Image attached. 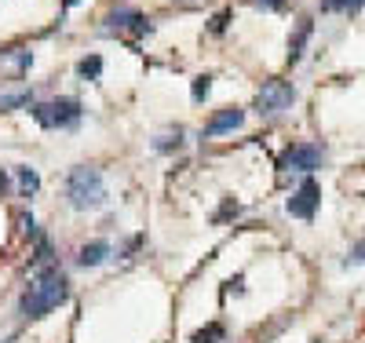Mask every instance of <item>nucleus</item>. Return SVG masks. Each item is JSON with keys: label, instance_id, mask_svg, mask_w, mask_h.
Instances as JSON below:
<instances>
[{"label": "nucleus", "instance_id": "obj_12", "mask_svg": "<svg viewBox=\"0 0 365 343\" xmlns=\"http://www.w3.org/2000/svg\"><path fill=\"white\" fill-rule=\"evenodd\" d=\"M15 175H19V190H22L26 198H34V194L41 190V175H37L34 168H29V165H19V168H15Z\"/></svg>", "mask_w": 365, "mask_h": 343}, {"label": "nucleus", "instance_id": "obj_7", "mask_svg": "<svg viewBox=\"0 0 365 343\" xmlns=\"http://www.w3.org/2000/svg\"><path fill=\"white\" fill-rule=\"evenodd\" d=\"M103 22H106V29H128V26H132L135 37H143V34H150V29H154V26H150V19H143V15H139L135 8H128V4L113 8Z\"/></svg>", "mask_w": 365, "mask_h": 343}, {"label": "nucleus", "instance_id": "obj_17", "mask_svg": "<svg viewBox=\"0 0 365 343\" xmlns=\"http://www.w3.org/2000/svg\"><path fill=\"white\" fill-rule=\"evenodd\" d=\"M19 106H34V91H11V96H0V110H19Z\"/></svg>", "mask_w": 365, "mask_h": 343}, {"label": "nucleus", "instance_id": "obj_27", "mask_svg": "<svg viewBox=\"0 0 365 343\" xmlns=\"http://www.w3.org/2000/svg\"><path fill=\"white\" fill-rule=\"evenodd\" d=\"M314 343H318V339H314Z\"/></svg>", "mask_w": 365, "mask_h": 343}, {"label": "nucleus", "instance_id": "obj_1", "mask_svg": "<svg viewBox=\"0 0 365 343\" xmlns=\"http://www.w3.org/2000/svg\"><path fill=\"white\" fill-rule=\"evenodd\" d=\"M70 296V277L63 274V267H41L37 277L29 282V289L19 296V318L22 322H37L44 314H51V310L58 303H66Z\"/></svg>", "mask_w": 365, "mask_h": 343}, {"label": "nucleus", "instance_id": "obj_10", "mask_svg": "<svg viewBox=\"0 0 365 343\" xmlns=\"http://www.w3.org/2000/svg\"><path fill=\"white\" fill-rule=\"evenodd\" d=\"M311 34H314V22L311 19H299L296 22V34L289 37V62H299L303 58V48H307Z\"/></svg>", "mask_w": 365, "mask_h": 343}, {"label": "nucleus", "instance_id": "obj_22", "mask_svg": "<svg viewBox=\"0 0 365 343\" xmlns=\"http://www.w3.org/2000/svg\"><path fill=\"white\" fill-rule=\"evenodd\" d=\"M256 8H267V11H282L285 0H256Z\"/></svg>", "mask_w": 365, "mask_h": 343}, {"label": "nucleus", "instance_id": "obj_23", "mask_svg": "<svg viewBox=\"0 0 365 343\" xmlns=\"http://www.w3.org/2000/svg\"><path fill=\"white\" fill-rule=\"evenodd\" d=\"M227 292H245V277H230V282H227Z\"/></svg>", "mask_w": 365, "mask_h": 343}, {"label": "nucleus", "instance_id": "obj_21", "mask_svg": "<svg viewBox=\"0 0 365 343\" xmlns=\"http://www.w3.org/2000/svg\"><path fill=\"white\" fill-rule=\"evenodd\" d=\"M227 19H230V11H220L216 19H212V26H208V29H212V34H223V29H227Z\"/></svg>", "mask_w": 365, "mask_h": 343}, {"label": "nucleus", "instance_id": "obj_26", "mask_svg": "<svg viewBox=\"0 0 365 343\" xmlns=\"http://www.w3.org/2000/svg\"><path fill=\"white\" fill-rule=\"evenodd\" d=\"M73 4H81V0H63V8H73Z\"/></svg>", "mask_w": 365, "mask_h": 343}, {"label": "nucleus", "instance_id": "obj_8", "mask_svg": "<svg viewBox=\"0 0 365 343\" xmlns=\"http://www.w3.org/2000/svg\"><path fill=\"white\" fill-rule=\"evenodd\" d=\"M241 121H245V110L227 106V110H220V113H212V117H208L205 135H223V132H234V128H241Z\"/></svg>", "mask_w": 365, "mask_h": 343}, {"label": "nucleus", "instance_id": "obj_2", "mask_svg": "<svg viewBox=\"0 0 365 343\" xmlns=\"http://www.w3.org/2000/svg\"><path fill=\"white\" fill-rule=\"evenodd\" d=\"M106 198H110L106 194V179H103L99 168H91V165L70 168V175H66V201H70V208L96 212V208L106 205Z\"/></svg>", "mask_w": 365, "mask_h": 343}, {"label": "nucleus", "instance_id": "obj_24", "mask_svg": "<svg viewBox=\"0 0 365 343\" xmlns=\"http://www.w3.org/2000/svg\"><path fill=\"white\" fill-rule=\"evenodd\" d=\"M237 212H241V208H237L234 201H227V205H223V212L216 215V220H230V215H237Z\"/></svg>", "mask_w": 365, "mask_h": 343}, {"label": "nucleus", "instance_id": "obj_15", "mask_svg": "<svg viewBox=\"0 0 365 343\" xmlns=\"http://www.w3.org/2000/svg\"><path fill=\"white\" fill-rule=\"evenodd\" d=\"M77 73H81L84 81H99V73H103V58H99V55L81 58V62H77Z\"/></svg>", "mask_w": 365, "mask_h": 343}, {"label": "nucleus", "instance_id": "obj_6", "mask_svg": "<svg viewBox=\"0 0 365 343\" xmlns=\"http://www.w3.org/2000/svg\"><path fill=\"white\" fill-rule=\"evenodd\" d=\"M322 205V186L314 183V175H303V183L292 190V198L285 201V212L296 215V220H314Z\"/></svg>", "mask_w": 365, "mask_h": 343}, {"label": "nucleus", "instance_id": "obj_3", "mask_svg": "<svg viewBox=\"0 0 365 343\" xmlns=\"http://www.w3.org/2000/svg\"><path fill=\"white\" fill-rule=\"evenodd\" d=\"M29 113H34V121L41 128H77L81 117H84V106L73 96H58V99H48V103H34Z\"/></svg>", "mask_w": 365, "mask_h": 343}, {"label": "nucleus", "instance_id": "obj_4", "mask_svg": "<svg viewBox=\"0 0 365 343\" xmlns=\"http://www.w3.org/2000/svg\"><path fill=\"white\" fill-rule=\"evenodd\" d=\"M325 146L322 143H292L282 150V158H278V168L282 172H299V175H311L318 168H325Z\"/></svg>", "mask_w": 365, "mask_h": 343}, {"label": "nucleus", "instance_id": "obj_19", "mask_svg": "<svg viewBox=\"0 0 365 343\" xmlns=\"http://www.w3.org/2000/svg\"><path fill=\"white\" fill-rule=\"evenodd\" d=\"M208 91H212V73H201V77H194V88H190L194 103H205V99H208Z\"/></svg>", "mask_w": 365, "mask_h": 343}, {"label": "nucleus", "instance_id": "obj_5", "mask_svg": "<svg viewBox=\"0 0 365 343\" xmlns=\"http://www.w3.org/2000/svg\"><path fill=\"white\" fill-rule=\"evenodd\" d=\"M296 103V88L289 81H267L259 91H256V110L263 117H274V113H282Z\"/></svg>", "mask_w": 365, "mask_h": 343}, {"label": "nucleus", "instance_id": "obj_13", "mask_svg": "<svg viewBox=\"0 0 365 343\" xmlns=\"http://www.w3.org/2000/svg\"><path fill=\"white\" fill-rule=\"evenodd\" d=\"M0 62H4V66H11L15 73H26L29 62H34V55L22 51V48H11V51H0Z\"/></svg>", "mask_w": 365, "mask_h": 343}, {"label": "nucleus", "instance_id": "obj_9", "mask_svg": "<svg viewBox=\"0 0 365 343\" xmlns=\"http://www.w3.org/2000/svg\"><path fill=\"white\" fill-rule=\"evenodd\" d=\"M110 252H113V248H110V241H88V245H81V252H77V267L81 270H96V267H103L106 260H110Z\"/></svg>", "mask_w": 365, "mask_h": 343}, {"label": "nucleus", "instance_id": "obj_14", "mask_svg": "<svg viewBox=\"0 0 365 343\" xmlns=\"http://www.w3.org/2000/svg\"><path fill=\"white\" fill-rule=\"evenodd\" d=\"M223 325L220 322H212V325H205V329H197L194 336H190V343H223Z\"/></svg>", "mask_w": 365, "mask_h": 343}, {"label": "nucleus", "instance_id": "obj_11", "mask_svg": "<svg viewBox=\"0 0 365 343\" xmlns=\"http://www.w3.org/2000/svg\"><path fill=\"white\" fill-rule=\"evenodd\" d=\"M182 135H187V132H182L179 124H175V128H168V132H161V135L154 139V150H158V153H172V150H182Z\"/></svg>", "mask_w": 365, "mask_h": 343}, {"label": "nucleus", "instance_id": "obj_16", "mask_svg": "<svg viewBox=\"0 0 365 343\" xmlns=\"http://www.w3.org/2000/svg\"><path fill=\"white\" fill-rule=\"evenodd\" d=\"M365 8V0H322V11H344V15H354Z\"/></svg>", "mask_w": 365, "mask_h": 343}, {"label": "nucleus", "instance_id": "obj_25", "mask_svg": "<svg viewBox=\"0 0 365 343\" xmlns=\"http://www.w3.org/2000/svg\"><path fill=\"white\" fill-rule=\"evenodd\" d=\"M4 190H8V175H4V172H0V194H4Z\"/></svg>", "mask_w": 365, "mask_h": 343}, {"label": "nucleus", "instance_id": "obj_20", "mask_svg": "<svg viewBox=\"0 0 365 343\" xmlns=\"http://www.w3.org/2000/svg\"><path fill=\"white\" fill-rule=\"evenodd\" d=\"M344 267H365V237L351 245V252H347V260H344Z\"/></svg>", "mask_w": 365, "mask_h": 343}, {"label": "nucleus", "instance_id": "obj_18", "mask_svg": "<svg viewBox=\"0 0 365 343\" xmlns=\"http://www.w3.org/2000/svg\"><path fill=\"white\" fill-rule=\"evenodd\" d=\"M51 256H55V248H51V241L41 234V237H37V248H34V263H37V267H51Z\"/></svg>", "mask_w": 365, "mask_h": 343}]
</instances>
